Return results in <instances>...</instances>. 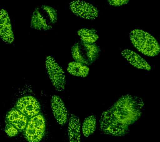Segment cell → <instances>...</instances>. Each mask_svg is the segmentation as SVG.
Segmentation results:
<instances>
[{
  "mask_svg": "<svg viewBox=\"0 0 160 142\" xmlns=\"http://www.w3.org/2000/svg\"><path fill=\"white\" fill-rule=\"evenodd\" d=\"M143 108V101L141 97L130 94L122 96L101 114L100 131L106 135H126L131 126L141 118Z\"/></svg>",
  "mask_w": 160,
  "mask_h": 142,
  "instance_id": "obj_1",
  "label": "cell"
},
{
  "mask_svg": "<svg viewBox=\"0 0 160 142\" xmlns=\"http://www.w3.org/2000/svg\"><path fill=\"white\" fill-rule=\"evenodd\" d=\"M130 38L133 45L145 55L154 57L159 53L158 42L148 32L142 30H134L130 32Z\"/></svg>",
  "mask_w": 160,
  "mask_h": 142,
  "instance_id": "obj_2",
  "label": "cell"
},
{
  "mask_svg": "<svg viewBox=\"0 0 160 142\" xmlns=\"http://www.w3.org/2000/svg\"><path fill=\"white\" fill-rule=\"evenodd\" d=\"M71 52L72 58L76 62L89 65L99 58L101 50L96 43L88 44L81 41L72 46Z\"/></svg>",
  "mask_w": 160,
  "mask_h": 142,
  "instance_id": "obj_3",
  "label": "cell"
},
{
  "mask_svg": "<svg viewBox=\"0 0 160 142\" xmlns=\"http://www.w3.org/2000/svg\"><path fill=\"white\" fill-rule=\"evenodd\" d=\"M45 64L48 74L55 89L58 92L64 90L66 80L62 67L51 56L46 57Z\"/></svg>",
  "mask_w": 160,
  "mask_h": 142,
  "instance_id": "obj_4",
  "label": "cell"
},
{
  "mask_svg": "<svg viewBox=\"0 0 160 142\" xmlns=\"http://www.w3.org/2000/svg\"><path fill=\"white\" fill-rule=\"evenodd\" d=\"M46 122L43 116L38 114L30 118L25 130V136L28 142H39L44 135Z\"/></svg>",
  "mask_w": 160,
  "mask_h": 142,
  "instance_id": "obj_5",
  "label": "cell"
},
{
  "mask_svg": "<svg viewBox=\"0 0 160 142\" xmlns=\"http://www.w3.org/2000/svg\"><path fill=\"white\" fill-rule=\"evenodd\" d=\"M16 109L27 118H31L40 113V105L33 94H22L17 98Z\"/></svg>",
  "mask_w": 160,
  "mask_h": 142,
  "instance_id": "obj_6",
  "label": "cell"
},
{
  "mask_svg": "<svg viewBox=\"0 0 160 142\" xmlns=\"http://www.w3.org/2000/svg\"><path fill=\"white\" fill-rule=\"evenodd\" d=\"M71 11L76 16L87 20H94L98 16V10L88 2L75 0L70 3Z\"/></svg>",
  "mask_w": 160,
  "mask_h": 142,
  "instance_id": "obj_7",
  "label": "cell"
},
{
  "mask_svg": "<svg viewBox=\"0 0 160 142\" xmlns=\"http://www.w3.org/2000/svg\"><path fill=\"white\" fill-rule=\"evenodd\" d=\"M31 27L40 31H48L52 28L47 13L41 7H36L32 14Z\"/></svg>",
  "mask_w": 160,
  "mask_h": 142,
  "instance_id": "obj_8",
  "label": "cell"
},
{
  "mask_svg": "<svg viewBox=\"0 0 160 142\" xmlns=\"http://www.w3.org/2000/svg\"><path fill=\"white\" fill-rule=\"evenodd\" d=\"M51 109L57 123L61 125L66 124L68 118L67 108L63 101L58 96L53 95L51 98Z\"/></svg>",
  "mask_w": 160,
  "mask_h": 142,
  "instance_id": "obj_9",
  "label": "cell"
},
{
  "mask_svg": "<svg viewBox=\"0 0 160 142\" xmlns=\"http://www.w3.org/2000/svg\"><path fill=\"white\" fill-rule=\"evenodd\" d=\"M0 37L6 43H13L14 37L12 32L11 20L7 11L0 10Z\"/></svg>",
  "mask_w": 160,
  "mask_h": 142,
  "instance_id": "obj_10",
  "label": "cell"
},
{
  "mask_svg": "<svg viewBox=\"0 0 160 142\" xmlns=\"http://www.w3.org/2000/svg\"><path fill=\"white\" fill-rule=\"evenodd\" d=\"M28 123V118L16 109L11 110L6 116V123L13 126L18 131L25 129Z\"/></svg>",
  "mask_w": 160,
  "mask_h": 142,
  "instance_id": "obj_11",
  "label": "cell"
},
{
  "mask_svg": "<svg viewBox=\"0 0 160 142\" xmlns=\"http://www.w3.org/2000/svg\"><path fill=\"white\" fill-rule=\"evenodd\" d=\"M121 54L128 62L133 67L139 69L150 70L151 67L146 60L142 58L136 52L129 49H125L121 52Z\"/></svg>",
  "mask_w": 160,
  "mask_h": 142,
  "instance_id": "obj_12",
  "label": "cell"
},
{
  "mask_svg": "<svg viewBox=\"0 0 160 142\" xmlns=\"http://www.w3.org/2000/svg\"><path fill=\"white\" fill-rule=\"evenodd\" d=\"M81 125L79 118L71 114L68 125V137L69 142H81Z\"/></svg>",
  "mask_w": 160,
  "mask_h": 142,
  "instance_id": "obj_13",
  "label": "cell"
},
{
  "mask_svg": "<svg viewBox=\"0 0 160 142\" xmlns=\"http://www.w3.org/2000/svg\"><path fill=\"white\" fill-rule=\"evenodd\" d=\"M67 70L72 75L85 77L88 74L89 68L86 65L75 61L68 64Z\"/></svg>",
  "mask_w": 160,
  "mask_h": 142,
  "instance_id": "obj_14",
  "label": "cell"
},
{
  "mask_svg": "<svg viewBox=\"0 0 160 142\" xmlns=\"http://www.w3.org/2000/svg\"><path fill=\"white\" fill-rule=\"evenodd\" d=\"M78 34L79 36L81 42L86 43H94L99 38L97 31L93 28L81 29L78 32Z\"/></svg>",
  "mask_w": 160,
  "mask_h": 142,
  "instance_id": "obj_15",
  "label": "cell"
},
{
  "mask_svg": "<svg viewBox=\"0 0 160 142\" xmlns=\"http://www.w3.org/2000/svg\"><path fill=\"white\" fill-rule=\"evenodd\" d=\"M96 128V118L92 114L85 118L82 123V131L85 137H88L94 133Z\"/></svg>",
  "mask_w": 160,
  "mask_h": 142,
  "instance_id": "obj_16",
  "label": "cell"
},
{
  "mask_svg": "<svg viewBox=\"0 0 160 142\" xmlns=\"http://www.w3.org/2000/svg\"><path fill=\"white\" fill-rule=\"evenodd\" d=\"M41 7L43 9L48 16L50 22L52 25H54L57 22L58 12L57 10L47 5H42Z\"/></svg>",
  "mask_w": 160,
  "mask_h": 142,
  "instance_id": "obj_17",
  "label": "cell"
},
{
  "mask_svg": "<svg viewBox=\"0 0 160 142\" xmlns=\"http://www.w3.org/2000/svg\"><path fill=\"white\" fill-rule=\"evenodd\" d=\"M5 131L7 135L10 137L15 136L17 135L19 131L13 126L8 123H6Z\"/></svg>",
  "mask_w": 160,
  "mask_h": 142,
  "instance_id": "obj_18",
  "label": "cell"
},
{
  "mask_svg": "<svg viewBox=\"0 0 160 142\" xmlns=\"http://www.w3.org/2000/svg\"><path fill=\"white\" fill-rule=\"evenodd\" d=\"M129 0H107L111 6H119L126 4L129 2Z\"/></svg>",
  "mask_w": 160,
  "mask_h": 142,
  "instance_id": "obj_19",
  "label": "cell"
}]
</instances>
